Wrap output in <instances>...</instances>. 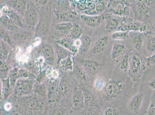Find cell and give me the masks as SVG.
I'll return each mask as SVG.
<instances>
[{
  "label": "cell",
  "mask_w": 155,
  "mask_h": 115,
  "mask_svg": "<svg viewBox=\"0 0 155 115\" xmlns=\"http://www.w3.org/2000/svg\"><path fill=\"white\" fill-rule=\"evenodd\" d=\"M15 109L22 115H43L45 113L48 102L33 93L21 97L12 95L9 100Z\"/></svg>",
  "instance_id": "cell-1"
},
{
  "label": "cell",
  "mask_w": 155,
  "mask_h": 115,
  "mask_svg": "<svg viewBox=\"0 0 155 115\" xmlns=\"http://www.w3.org/2000/svg\"><path fill=\"white\" fill-rule=\"evenodd\" d=\"M74 76L64 74L60 78L58 94L55 102L71 107L72 98L76 85Z\"/></svg>",
  "instance_id": "cell-2"
},
{
  "label": "cell",
  "mask_w": 155,
  "mask_h": 115,
  "mask_svg": "<svg viewBox=\"0 0 155 115\" xmlns=\"http://www.w3.org/2000/svg\"><path fill=\"white\" fill-rule=\"evenodd\" d=\"M124 86L122 81L117 79L110 80L103 90V96L106 101L115 100L123 94Z\"/></svg>",
  "instance_id": "cell-3"
},
{
  "label": "cell",
  "mask_w": 155,
  "mask_h": 115,
  "mask_svg": "<svg viewBox=\"0 0 155 115\" xmlns=\"http://www.w3.org/2000/svg\"><path fill=\"white\" fill-rule=\"evenodd\" d=\"M35 79L19 78L14 88L12 95L17 97L25 96L32 93Z\"/></svg>",
  "instance_id": "cell-4"
},
{
  "label": "cell",
  "mask_w": 155,
  "mask_h": 115,
  "mask_svg": "<svg viewBox=\"0 0 155 115\" xmlns=\"http://www.w3.org/2000/svg\"><path fill=\"white\" fill-rule=\"evenodd\" d=\"M145 67L141 59L136 55L130 56L128 72L130 76L134 80H137L142 76Z\"/></svg>",
  "instance_id": "cell-5"
},
{
  "label": "cell",
  "mask_w": 155,
  "mask_h": 115,
  "mask_svg": "<svg viewBox=\"0 0 155 115\" xmlns=\"http://www.w3.org/2000/svg\"><path fill=\"white\" fill-rule=\"evenodd\" d=\"M108 3L107 7L110 8L109 11L114 14L120 16H125L129 14V4L125 1H110Z\"/></svg>",
  "instance_id": "cell-6"
},
{
  "label": "cell",
  "mask_w": 155,
  "mask_h": 115,
  "mask_svg": "<svg viewBox=\"0 0 155 115\" xmlns=\"http://www.w3.org/2000/svg\"><path fill=\"white\" fill-rule=\"evenodd\" d=\"M71 109V107L56 102L49 103L45 115H69Z\"/></svg>",
  "instance_id": "cell-7"
},
{
  "label": "cell",
  "mask_w": 155,
  "mask_h": 115,
  "mask_svg": "<svg viewBox=\"0 0 155 115\" xmlns=\"http://www.w3.org/2000/svg\"><path fill=\"white\" fill-rule=\"evenodd\" d=\"M72 109L83 111L85 108L84 93L79 86H76L72 98Z\"/></svg>",
  "instance_id": "cell-8"
},
{
  "label": "cell",
  "mask_w": 155,
  "mask_h": 115,
  "mask_svg": "<svg viewBox=\"0 0 155 115\" xmlns=\"http://www.w3.org/2000/svg\"><path fill=\"white\" fill-rule=\"evenodd\" d=\"M82 64L87 75L91 77L96 75L103 66V64L101 63L92 59L82 60Z\"/></svg>",
  "instance_id": "cell-9"
},
{
  "label": "cell",
  "mask_w": 155,
  "mask_h": 115,
  "mask_svg": "<svg viewBox=\"0 0 155 115\" xmlns=\"http://www.w3.org/2000/svg\"><path fill=\"white\" fill-rule=\"evenodd\" d=\"M145 1H136L134 2L133 9L135 17L137 18H143L149 14L151 8Z\"/></svg>",
  "instance_id": "cell-10"
},
{
  "label": "cell",
  "mask_w": 155,
  "mask_h": 115,
  "mask_svg": "<svg viewBox=\"0 0 155 115\" xmlns=\"http://www.w3.org/2000/svg\"><path fill=\"white\" fill-rule=\"evenodd\" d=\"M60 79L54 80L49 79L47 81L48 96V103L56 102L58 94Z\"/></svg>",
  "instance_id": "cell-11"
},
{
  "label": "cell",
  "mask_w": 155,
  "mask_h": 115,
  "mask_svg": "<svg viewBox=\"0 0 155 115\" xmlns=\"http://www.w3.org/2000/svg\"><path fill=\"white\" fill-rule=\"evenodd\" d=\"M81 18L83 22L87 26L91 28H96L99 26L105 19L103 14L96 15H90L82 14Z\"/></svg>",
  "instance_id": "cell-12"
},
{
  "label": "cell",
  "mask_w": 155,
  "mask_h": 115,
  "mask_svg": "<svg viewBox=\"0 0 155 115\" xmlns=\"http://www.w3.org/2000/svg\"><path fill=\"white\" fill-rule=\"evenodd\" d=\"M73 26L71 23L68 22L56 24L54 28L55 36L60 38L59 40L66 37L70 34Z\"/></svg>",
  "instance_id": "cell-13"
},
{
  "label": "cell",
  "mask_w": 155,
  "mask_h": 115,
  "mask_svg": "<svg viewBox=\"0 0 155 115\" xmlns=\"http://www.w3.org/2000/svg\"><path fill=\"white\" fill-rule=\"evenodd\" d=\"M13 91L9 77L1 79V102L9 100L13 93Z\"/></svg>",
  "instance_id": "cell-14"
},
{
  "label": "cell",
  "mask_w": 155,
  "mask_h": 115,
  "mask_svg": "<svg viewBox=\"0 0 155 115\" xmlns=\"http://www.w3.org/2000/svg\"><path fill=\"white\" fill-rule=\"evenodd\" d=\"M84 94L85 108L98 107L97 99L91 89L86 86H80Z\"/></svg>",
  "instance_id": "cell-15"
},
{
  "label": "cell",
  "mask_w": 155,
  "mask_h": 115,
  "mask_svg": "<svg viewBox=\"0 0 155 115\" xmlns=\"http://www.w3.org/2000/svg\"><path fill=\"white\" fill-rule=\"evenodd\" d=\"M74 39L70 35L56 41V43L62 46L73 54H76L78 51V49L76 45Z\"/></svg>",
  "instance_id": "cell-16"
},
{
  "label": "cell",
  "mask_w": 155,
  "mask_h": 115,
  "mask_svg": "<svg viewBox=\"0 0 155 115\" xmlns=\"http://www.w3.org/2000/svg\"><path fill=\"white\" fill-rule=\"evenodd\" d=\"M144 99V95L142 93H138L134 95L130 101L129 107L134 113H139Z\"/></svg>",
  "instance_id": "cell-17"
},
{
  "label": "cell",
  "mask_w": 155,
  "mask_h": 115,
  "mask_svg": "<svg viewBox=\"0 0 155 115\" xmlns=\"http://www.w3.org/2000/svg\"><path fill=\"white\" fill-rule=\"evenodd\" d=\"M38 14L37 12L32 5L28 6L26 12V20L28 26L33 28L38 23Z\"/></svg>",
  "instance_id": "cell-18"
},
{
  "label": "cell",
  "mask_w": 155,
  "mask_h": 115,
  "mask_svg": "<svg viewBox=\"0 0 155 115\" xmlns=\"http://www.w3.org/2000/svg\"><path fill=\"white\" fill-rule=\"evenodd\" d=\"M108 36H104L98 39L94 43L92 48L93 54H98L105 51L109 43Z\"/></svg>",
  "instance_id": "cell-19"
},
{
  "label": "cell",
  "mask_w": 155,
  "mask_h": 115,
  "mask_svg": "<svg viewBox=\"0 0 155 115\" xmlns=\"http://www.w3.org/2000/svg\"><path fill=\"white\" fill-rule=\"evenodd\" d=\"M56 16L59 20L63 21H72L77 17V14L75 11H54Z\"/></svg>",
  "instance_id": "cell-20"
},
{
  "label": "cell",
  "mask_w": 155,
  "mask_h": 115,
  "mask_svg": "<svg viewBox=\"0 0 155 115\" xmlns=\"http://www.w3.org/2000/svg\"><path fill=\"white\" fill-rule=\"evenodd\" d=\"M41 50L46 63L51 65L54 64V53L51 46L47 43H44L42 45Z\"/></svg>",
  "instance_id": "cell-21"
},
{
  "label": "cell",
  "mask_w": 155,
  "mask_h": 115,
  "mask_svg": "<svg viewBox=\"0 0 155 115\" xmlns=\"http://www.w3.org/2000/svg\"><path fill=\"white\" fill-rule=\"evenodd\" d=\"M32 93L39 98L48 101V85L45 81L43 83L35 84Z\"/></svg>",
  "instance_id": "cell-22"
},
{
  "label": "cell",
  "mask_w": 155,
  "mask_h": 115,
  "mask_svg": "<svg viewBox=\"0 0 155 115\" xmlns=\"http://www.w3.org/2000/svg\"><path fill=\"white\" fill-rule=\"evenodd\" d=\"M126 48L124 45L120 43H115L113 45L112 50V58L115 60L125 53Z\"/></svg>",
  "instance_id": "cell-23"
},
{
  "label": "cell",
  "mask_w": 155,
  "mask_h": 115,
  "mask_svg": "<svg viewBox=\"0 0 155 115\" xmlns=\"http://www.w3.org/2000/svg\"><path fill=\"white\" fill-rule=\"evenodd\" d=\"M120 23V20L115 17L107 18L105 22V30L108 33H111L116 30Z\"/></svg>",
  "instance_id": "cell-24"
},
{
  "label": "cell",
  "mask_w": 155,
  "mask_h": 115,
  "mask_svg": "<svg viewBox=\"0 0 155 115\" xmlns=\"http://www.w3.org/2000/svg\"><path fill=\"white\" fill-rule=\"evenodd\" d=\"M73 76L76 79L81 81H85L88 79V76L82 66L76 65L73 68Z\"/></svg>",
  "instance_id": "cell-25"
},
{
  "label": "cell",
  "mask_w": 155,
  "mask_h": 115,
  "mask_svg": "<svg viewBox=\"0 0 155 115\" xmlns=\"http://www.w3.org/2000/svg\"><path fill=\"white\" fill-rule=\"evenodd\" d=\"M143 23L140 22L133 20H129V22L123 25L121 31H139V28Z\"/></svg>",
  "instance_id": "cell-26"
},
{
  "label": "cell",
  "mask_w": 155,
  "mask_h": 115,
  "mask_svg": "<svg viewBox=\"0 0 155 115\" xmlns=\"http://www.w3.org/2000/svg\"><path fill=\"white\" fill-rule=\"evenodd\" d=\"M143 37L141 34H135L131 40L132 45L135 50L141 51L143 48Z\"/></svg>",
  "instance_id": "cell-27"
},
{
  "label": "cell",
  "mask_w": 155,
  "mask_h": 115,
  "mask_svg": "<svg viewBox=\"0 0 155 115\" xmlns=\"http://www.w3.org/2000/svg\"><path fill=\"white\" fill-rule=\"evenodd\" d=\"M56 47L58 57L57 64H59L61 61L70 56V51L57 43L56 44Z\"/></svg>",
  "instance_id": "cell-28"
},
{
  "label": "cell",
  "mask_w": 155,
  "mask_h": 115,
  "mask_svg": "<svg viewBox=\"0 0 155 115\" xmlns=\"http://www.w3.org/2000/svg\"><path fill=\"white\" fill-rule=\"evenodd\" d=\"M9 5L15 11L21 13H23L26 9V3L25 1L15 0L9 1Z\"/></svg>",
  "instance_id": "cell-29"
},
{
  "label": "cell",
  "mask_w": 155,
  "mask_h": 115,
  "mask_svg": "<svg viewBox=\"0 0 155 115\" xmlns=\"http://www.w3.org/2000/svg\"><path fill=\"white\" fill-rule=\"evenodd\" d=\"M81 45L79 48L80 51L81 53L88 51L92 43V40L91 37L87 35H84L81 37Z\"/></svg>",
  "instance_id": "cell-30"
},
{
  "label": "cell",
  "mask_w": 155,
  "mask_h": 115,
  "mask_svg": "<svg viewBox=\"0 0 155 115\" xmlns=\"http://www.w3.org/2000/svg\"><path fill=\"white\" fill-rule=\"evenodd\" d=\"M19 69L18 67H15L9 71V76L10 82L11 87L13 90L18 79H19Z\"/></svg>",
  "instance_id": "cell-31"
},
{
  "label": "cell",
  "mask_w": 155,
  "mask_h": 115,
  "mask_svg": "<svg viewBox=\"0 0 155 115\" xmlns=\"http://www.w3.org/2000/svg\"><path fill=\"white\" fill-rule=\"evenodd\" d=\"M59 64L62 70L65 72L73 70V62L70 56L61 61Z\"/></svg>",
  "instance_id": "cell-32"
},
{
  "label": "cell",
  "mask_w": 155,
  "mask_h": 115,
  "mask_svg": "<svg viewBox=\"0 0 155 115\" xmlns=\"http://www.w3.org/2000/svg\"><path fill=\"white\" fill-rule=\"evenodd\" d=\"M15 38L20 43H25L31 40V34L28 32H19L15 35Z\"/></svg>",
  "instance_id": "cell-33"
},
{
  "label": "cell",
  "mask_w": 155,
  "mask_h": 115,
  "mask_svg": "<svg viewBox=\"0 0 155 115\" xmlns=\"http://www.w3.org/2000/svg\"><path fill=\"white\" fill-rule=\"evenodd\" d=\"M1 22L10 31H15L19 28L12 23L7 15H2L1 17Z\"/></svg>",
  "instance_id": "cell-34"
},
{
  "label": "cell",
  "mask_w": 155,
  "mask_h": 115,
  "mask_svg": "<svg viewBox=\"0 0 155 115\" xmlns=\"http://www.w3.org/2000/svg\"><path fill=\"white\" fill-rule=\"evenodd\" d=\"M6 15L14 24L19 27H21L22 26V24L19 17L15 11L12 10L8 11Z\"/></svg>",
  "instance_id": "cell-35"
},
{
  "label": "cell",
  "mask_w": 155,
  "mask_h": 115,
  "mask_svg": "<svg viewBox=\"0 0 155 115\" xmlns=\"http://www.w3.org/2000/svg\"><path fill=\"white\" fill-rule=\"evenodd\" d=\"M130 59V56L129 53H125V55L122 57L120 63L119 68L121 70L125 72L128 70L129 66Z\"/></svg>",
  "instance_id": "cell-36"
},
{
  "label": "cell",
  "mask_w": 155,
  "mask_h": 115,
  "mask_svg": "<svg viewBox=\"0 0 155 115\" xmlns=\"http://www.w3.org/2000/svg\"><path fill=\"white\" fill-rule=\"evenodd\" d=\"M82 33V30L80 26L75 24L73 25L69 35L74 40H77L81 37Z\"/></svg>",
  "instance_id": "cell-37"
},
{
  "label": "cell",
  "mask_w": 155,
  "mask_h": 115,
  "mask_svg": "<svg viewBox=\"0 0 155 115\" xmlns=\"http://www.w3.org/2000/svg\"><path fill=\"white\" fill-rule=\"evenodd\" d=\"M9 67L8 64L4 61V60L1 58V64H0V70H1V79H5L9 76Z\"/></svg>",
  "instance_id": "cell-38"
},
{
  "label": "cell",
  "mask_w": 155,
  "mask_h": 115,
  "mask_svg": "<svg viewBox=\"0 0 155 115\" xmlns=\"http://www.w3.org/2000/svg\"><path fill=\"white\" fill-rule=\"evenodd\" d=\"M129 32L120 31L115 32L112 33L111 36V39L114 40H123L128 38Z\"/></svg>",
  "instance_id": "cell-39"
},
{
  "label": "cell",
  "mask_w": 155,
  "mask_h": 115,
  "mask_svg": "<svg viewBox=\"0 0 155 115\" xmlns=\"http://www.w3.org/2000/svg\"><path fill=\"white\" fill-rule=\"evenodd\" d=\"M108 3L105 1H99L95 3V10L97 13H101L107 8Z\"/></svg>",
  "instance_id": "cell-40"
},
{
  "label": "cell",
  "mask_w": 155,
  "mask_h": 115,
  "mask_svg": "<svg viewBox=\"0 0 155 115\" xmlns=\"http://www.w3.org/2000/svg\"><path fill=\"white\" fill-rule=\"evenodd\" d=\"M47 70L45 69L39 73L35 79V84H39L43 83L45 81L47 76Z\"/></svg>",
  "instance_id": "cell-41"
},
{
  "label": "cell",
  "mask_w": 155,
  "mask_h": 115,
  "mask_svg": "<svg viewBox=\"0 0 155 115\" xmlns=\"http://www.w3.org/2000/svg\"><path fill=\"white\" fill-rule=\"evenodd\" d=\"M147 49L149 52L155 51V37H149L146 43Z\"/></svg>",
  "instance_id": "cell-42"
},
{
  "label": "cell",
  "mask_w": 155,
  "mask_h": 115,
  "mask_svg": "<svg viewBox=\"0 0 155 115\" xmlns=\"http://www.w3.org/2000/svg\"><path fill=\"white\" fill-rule=\"evenodd\" d=\"M107 84L104 79L98 78L95 81V88L98 90H103Z\"/></svg>",
  "instance_id": "cell-43"
},
{
  "label": "cell",
  "mask_w": 155,
  "mask_h": 115,
  "mask_svg": "<svg viewBox=\"0 0 155 115\" xmlns=\"http://www.w3.org/2000/svg\"><path fill=\"white\" fill-rule=\"evenodd\" d=\"M9 54L8 48L5 46V43L1 41V58L5 60L8 57Z\"/></svg>",
  "instance_id": "cell-44"
},
{
  "label": "cell",
  "mask_w": 155,
  "mask_h": 115,
  "mask_svg": "<svg viewBox=\"0 0 155 115\" xmlns=\"http://www.w3.org/2000/svg\"><path fill=\"white\" fill-rule=\"evenodd\" d=\"M0 36H1V38L4 41H5V42H6L8 43H11L10 37L8 32L5 29L2 27H1Z\"/></svg>",
  "instance_id": "cell-45"
},
{
  "label": "cell",
  "mask_w": 155,
  "mask_h": 115,
  "mask_svg": "<svg viewBox=\"0 0 155 115\" xmlns=\"http://www.w3.org/2000/svg\"><path fill=\"white\" fill-rule=\"evenodd\" d=\"M104 115H119V112L116 109L110 107L105 109Z\"/></svg>",
  "instance_id": "cell-46"
},
{
  "label": "cell",
  "mask_w": 155,
  "mask_h": 115,
  "mask_svg": "<svg viewBox=\"0 0 155 115\" xmlns=\"http://www.w3.org/2000/svg\"><path fill=\"white\" fill-rule=\"evenodd\" d=\"M46 27H47V26L43 20L41 22H39L38 24V25L37 28L38 33H44L46 30Z\"/></svg>",
  "instance_id": "cell-47"
},
{
  "label": "cell",
  "mask_w": 155,
  "mask_h": 115,
  "mask_svg": "<svg viewBox=\"0 0 155 115\" xmlns=\"http://www.w3.org/2000/svg\"><path fill=\"white\" fill-rule=\"evenodd\" d=\"M147 65L148 66L154 65L155 64V53L150 57L147 58L145 59Z\"/></svg>",
  "instance_id": "cell-48"
},
{
  "label": "cell",
  "mask_w": 155,
  "mask_h": 115,
  "mask_svg": "<svg viewBox=\"0 0 155 115\" xmlns=\"http://www.w3.org/2000/svg\"><path fill=\"white\" fill-rule=\"evenodd\" d=\"M148 115H155V103H152L147 110Z\"/></svg>",
  "instance_id": "cell-49"
},
{
  "label": "cell",
  "mask_w": 155,
  "mask_h": 115,
  "mask_svg": "<svg viewBox=\"0 0 155 115\" xmlns=\"http://www.w3.org/2000/svg\"><path fill=\"white\" fill-rule=\"evenodd\" d=\"M86 2H79L77 4L78 9L80 11H85L87 10V7L86 5Z\"/></svg>",
  "instance_id": "cell-50"
},
{
  "label": "cell",
  "mask_w": 155,
  "mask_h": 115,
  "mask_svg": "<svg viewBox=\"0 0 155 115\" xmlns=\"http://www.w3.org/2000/svg\"><path fill=\"white\" fill-rule=\"evenodd\" d=\"M58 2V5L60 6L61 8H66V9H68V6L69 7V3L68 2V1H59Z\"/></svg>",
  "instance_id": "cell-51"
},
{
  "label": "cell",
  "mask_w": 155,
  "mask_h": 115,
  "mask_svg": "<svg viewBox=\"0 0 155 115\" xmlns=\"http://www.w3.org/2000/svg\"><path fill=\"white\" fill-rule=\"evenodd\" d=\"M69 115H83L82 111L74 110L72 109Z\"/></svg>",
  "instance_id": "cell-52"
},
{
  "label": "cell",
  "mask_w": 155,
  "mask_h": 115,
  "mask_svg": "<svg viewBox=\"0 0 155 115\" xmlns=\"http://www.w3.org/2000/svg\"><path fill=\"white\" fill-rule=\"evenodd\" d=\"M147 25L145 24L142 23L140 28H139V31L140 33H143V32H146L147 30Z\"/></svg>",
  "instance_id": "cell-53"
},
{
  "label": "cell",
  "mask_w": 155,
  "mask_h": 115,
  "mask_svg": "<svg viewBox=\"0 0 155 115\" xmlns=\"http://www.w3.org/2000/svg\"><path fill=\"white\" fill-rule=\"evenodd\" d=\"M149 85L150 88L155 90V78L149 82Z\"/></svg>",
  "instance_id": "cell-54"
},
{
  "label": "cell",
  "mask_w": 155,
  "mask_h": 115,
  "mask_svg": "<svg viewBox=\"0 0 155 115\" xmlns=\"http://www.w3.org/2000/svg\"><path fill=\"white\" fill-rule=\"evenodd\" d=\"M83 115H98L97 113H95V112L92 111H84V113H83L82 111Z\"/></svg>",
  "instance_id": "cell-55"
},
{
  "label": "cell",
  "mask_w": 155,
  "mask_h": 115,
  "mask_svg": "<svg viewBox=\"0 0 155 115\" xmlns=\"http://www.w3.org/2000/svg\"><path fill=\"white\" fill-rule=\"evenodd\" d=\"M8 113L5 111V110H3L2 108H1V113L0 115H11V113Z\"/></svg>",
  "instance_id": "cell-56"
},
{
  "label": "cell",
  "mask_w": 155,
  "mask_h": 115,
  "mask_svg": "<svg viewBox=\"0 0 155 115\" xmlns=\"http://www.w3.org/2000/svg\"><path fill=\"white\" fill-rule=\"evenodd\" d=\"M11 115H22L20 112L18 111V110L15 109V110L12 112L11 113Z\"/></svg>",
  "instance_id": "cell-57"
},
{
  "label": "cell",
  "mask_w": 155,
  "mask_h": 115,
  "mask_svg": "<svg viewBox=\"0 0 155 115\" xmlns=\"http://www.w3.org/2000/svg\"><path fill=\"white\" fill-rule=\"evenodd\" d=\"M152 28H153V31L155 32V22L153 23V26H152Z\"/></svg>",
  "instance_id": "cell-58"
},
{
  "label": "cell",
  "mask_w": 155,
  "mask_h": 115,
  "mask_svg": "<svg viewBox=\"0 0 155 115\" xmlns=\"http://www.w3.org/2000/svg\"></svg>",
  "instance_id": "cell-59"
}]
</instances>
